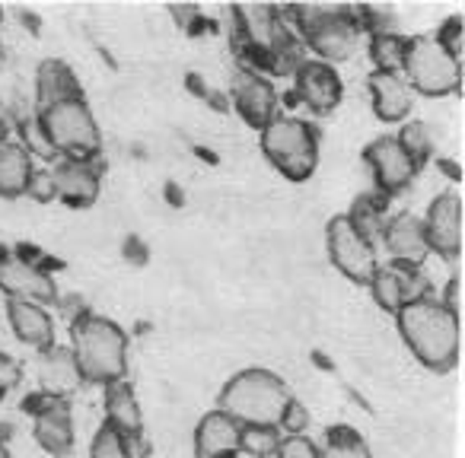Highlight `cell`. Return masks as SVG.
Here are the masks:
<instances>
[{"label":"cell","instance_id":"1","mask_svg":"<svg viewBox=\"0 0 465 458\" xmlns=\"http://www.w3.org/2000/svg\"><path fill=\"white\" fill-rule=\"evenodd\" d=\"M395 325L411 356L433 375H446L462 360V318L427 297L395 312Z\"/></svg>","mask_w":465,"mask_h":458},{"label":"cell","instance_id":"2","mask_svg":"<svg viewBox=\"0 0 465 458\" xmlns=\"http://www.w3.org/2000/svg\"><path fill=\"white\" fill-rule=\"evenodd\" d=\"M71 354L84 375V385H112L128 379V335L112 318L86 309L71 322Z\"/></svg>","mask_w":465,"mask_h":458},{"label":"cell","instance_id":"3","mask_svg":"<svg viewBox=\"0 0 465 458\" xmlns=\"http://www.w3.org/2000/svg\"><path fill=\"white\" fill-rule=\"evenodd\" d=\"M291 385L272 369H242L230 375L217 395V411L240 426H278L291 404Z\"/></svg>","mask_w":465,"mask_h":458},{"label":"cell","instance_id":"4","mask_svg":"<svg viewBox=\"0 0 465 458\" xmlns=\"http://www.w3.org/2000/svg\"><path fill=\"white\" fill-rule=\"evenodd\" d=\"M33 115L42 137H45V143L58 160L99 162V156H103V131H99V122L93 115L86 96H71L39 105V109H33Z\"/></svg>","mask_w":465,"mask_h":458},{"label":"cell","instance_id":"5","mask_svg":"<svg viewBox=\"0 0 465 458\" xmlns=\"http://www.w3.org/2000/svg\"><path fill=\"white\" fill-rule=\"evenodd\" d=\"M284 16L310 52V58L325 61L331 67L348 61L363 35L357 10L351 7H291L284 10Z\"/></svg>","mask_w":465,"mask_h":458},{"label":"cell","instance_id":"6","mask_svg":"<svg viewBox=\"0 0 465 458\" xmlns=\"http://www.w3.org/2000/svg\"><path fill=\"white\" fill-rule=\"evenodd\" d=\"M259 147L265 160L293 185L312 179L319 166V128L306 118L278 115L259 131Z\"/></svg>","mask_w":465,"mask_h":458},{"label":"cell","instance_id":"7","mask_svg":"<svg viewBox=\"0 0 465 458\" xmlns=\"http://www.w3.org/2000/svg\"><path fill=\"white\" fill-rule=\"evenodd\" d=\"M405 83L411 86L414 96H462V61L446 54L437 45L433 35H408V54H405V71H401Z\"/></svg>","mask_w":465,"mask_h":458},{"label":"cell","instance_id":"8","mask_svg":"<svg viewBox=\"0 0 465 458\" xmlns=\"http://www.w3.org/2000/svg\"><path fill=\"white\" fill-rule=\"evenodd\" d=\"M325 248H329V258L351 284L367 287L370 278L380 268V258H376V246L367 239L363 233H357L354 223H351L344 213L331 217L325 223Z\"/></svg>","mask_w":465,"mask_h":458},{"label":"cell","instance_id":"9","mask_svg":"<svg viewBox=\"0 0 465 458\" xmlns=\"http://www.w3.org/2000/svg\"><path fill=\"white\" fill-rule=\"evenodd\" d=\"M23 411L33 417V436L52 458H67L74 452V411L71 398H52L39 392L23 398Z\"/></svg>","mask_w":465,"mask_h":458},{"label":"cell","instance_id":"10","mask_svg":"<svg viewBox=\"0 0 465 458\" xmlns=\"http://www.w3.org/2000/svg\"><path fill=\"white\" fill-rule=\"evenodd\" d=\"M0 293L7 299H29L39 306L58 303V287H54L52 274L35 258H29L23 248L16 252L0 248Z\"/></svg>","mask_w":465,"mask_h":458},{"label":"cell","instance_id":"11","mask_svg":"<svg viewBox=\"0 0 465 458\" xmlns=\"http://www.w3.org/2000/svg\"><path fill=\"white\" fill-rule=\"evenodd\" d=\"M427 233L430 255H440L443 261L462 258L465 226H462V194L459 191H440L427 204V213L420 217Z\"/></svg>","mask_w":465,"mask_h":458},{"label":"cell","instance_id":"12","mask_svg":"<svg viewBox=\"0 0 465 458\" xmlns=\"http://www.w3.org/2000/svg\"><path fill=\"white\" fill-rule=\"evenodd\" d=\"M363 166L370 169L373 188L382 191L386 198L408 191V185L414 181V175L420 172L411 162V156L401 150V143L395 141V134H380L363 147Z\"/></svg>","mask_w":465,"mask_h":458},{"label":"cell","instance_id":"13","mask_svg":"<svg viewBox=\"0 0 465 458\" xmlns=\"http://www.w3.org/2000/svg\"><path fill=\"white\" fill-rule=\"evenodd\" d=\"M230 96H232V109L240 112L242 122L255 131L268 128V124L281 115L278 86H274L262 71H252V67H240V71H236L232 86H230Z\"/></svg>","mask_w":465,"mask_h":458},{"label":"cell","instance_id":"14","mask_svg":"<svg viewBox=\"0 0 465 458\" xmlns=\"http://www.w3.org/2000/svg\"><path fill=\"white\" fill-rule=\"evenodd\" d=\"M293 80V99L312 112V115H331L344 99V83L338 67L325 64V61L306 58L291 73Z\"/></svg>","mask_w":465,"mask_h":458},{"label":"cell","instance_id":"15","mask_svg":"<svg viewBox=\"0 0 465 458\" xmlns=\"http://www.w3.org/2000/svg\"><path fill=\"white\" fill-rule=\"evenodd\" d=\"M382 248L389 255V265L395 268H424V261L430 258V246H427L424 223L418 213L399 210L382 223Z\"/></svg>","mask_w":465,"mask_h":458},{"label":"cell","instance_id":"16","mask_svg":"<svg viewBox=\"0 0 465 458\" xmlns=\"http://www.w3.org/2000/svg\"><path fill=\"white\" fill-rule=\"evenodd\" d=\"M52 179H54V200L74 207V210H86V207L96 204L99 188H103L99 162L58 160L52 166Z\"/></svg>","mask_w":465,"mask_h":458},{"label":"cell","instance_id":"17","mask_svg":"<svg viewBox=\"0 0 465 458\" xmlns=\"http://www.w3.org/2000/svg\"><path fill=\"white\" fill-rule=\"evenodd\" d=\"M103 404H105V420L112 430L122 439H128L131 445L143 443V414H141V401L134 395V385L128 379H118L112 385L103 388Z\"/></svg>","mask_w":465,"mask_h":458},{"label":"cell","instance_id":"18","mask_svg":"<svg viewBox=\"0 0 465 458\" xmlns=\"http://www.w3.org/2000/svg\"><path fill=\"white\" fill-rule=\"evenodd\" d=\"M35 382H39V392L52 395V398H71L74 392H80L84 388V375H80L71 347L52 344V347L39 350Z\"/></svg>","mask_w":465,"mask_h":458},{"label":"cell","instance_id":"19","mask_svg":"<svg viewBox=\"0 0 465 458\" xmlns=\"http://www.w3.org/2000/svg\"><path fill=\"white\" fill-rule=\"evenodd\" d=\"M370 102H373V115L382 124H405L414 109V93L405 83L401 73H370L367 80Z\"/></svg>","mask_w":465,"mask_h":458},{"label":"cell","instance_id":"20","mask_svg":"<svg viewBox=\"0 0 465 458\" xmlns=\"http://www.w3.org/2000/svg\"><path fill=\"white\" fill-rule=\"evenodd\" d=\"M240 430L236 420L211 411L194 426V458H236L240 455Z\"/></svg>","mask_w":465,"mask_h":458},{"label":"cell","instance_id":"21","mask_svg":"<svg viewBox=\"0 0 465 458\" xmlns=\"http://www.w3.org/2000/svg\"><path fill=\"white\" fill-rule=\"evenodd\" d=\"M7 322L26 347L45 350L54 344V318L45 306L29 299H7Z\"/></svg>","mask_w":465,"mask_h":458},{"label":"cell","instance_id":"22","mask_svg":"<svg viewBox=\"0 0 465 458\" xmlns=\"http://www.w3.org/2000/svg\"><path fill=\"white\" fill-rule=\"evenodd\" d=\"M35 160L20 141H0V198L16 200L26 194V185L33 179Z\"/></svg>","mask_w":465,"mask_h":458},{"label":"cell","instance_id":"23","mask_svg":"<svg viewBox=\"0 0 465 458\" xmlns=\"http://www.w3.org/2000/svg\"><path fill=\"white\" fill-rule=\"evenodd\" d=\"M71 96H84V86H80L77 73L71 71L67 61L45 58L39 64V71H35V109Z\"/></svg>","mask_w":465,"mask_h":458},{"label":"cell","instance_id":"24","mask_svg":"<svg viewBox=\"0 0 465 458\" xmlns=\"http://www.w3.org/2000/svg\"><path fill=\"white\" fill-rule=\"evenodd\" d=\"M389 200H392V198H386V194L373 188V191L354 198V204H351V210L344 213V217L354 223L357 233H363L370 242H373L376 236L382 233V223L389 219Z\"/></svg>","mask_w":465,"mask_h":458},{"label":"cell","instance_id":"25","mask_svg":"<svg viewBox=\"0 0 465 458\" xmlns=\"http://www.w3.org/2000/svg\"><path fill=\"white\" fill-rule=\"evenodd\" d=\"M367 54L373 61L376 73H401L405 71V54H408V35L395 33H373L367 39Z\"/></svg>","mask_w":465,"mask_h":458},{"label":"cell","instance_id":"26","mask_svg":"<svg viewBox=\"0 0 465 458\" xmlns=\"http://www.w3.org/2000/svg\"><path fill=\"white\" fill-rule=\"evenodd\" d=\"M319 458H373L367 439L348 424H335L322 433V445H319Z\"/></svg>","mask_w":465,"mask_h":458},{"label":"cell","instance_id":"27","mask_svg":"<svg viewBox=\"0 0 465 458\" xmlns=\"http://www.w3.org/2000/svg\"><path fill=\"white\" fill-rule=\"evenodd\" d=\"M370 297H373V303L380 306L382 312H389V316H395V312L401 309V284H399V271H395L392 265H380L376 268V274L370 278Z\"/></svg>","mask_w":465,"mask_h":458},{"label":"cell","instance_id":"28","mask_svg":"<svg viewBox=\"0 0 465 458\" xmlns=\"http://www.w3.org/2000/svg\"><path fill=\"white\" fill-rule=\"evenodd\" d=\"M395 141L401 143V150L411 156V162L418 169H424L427 162H430V156H433V134H430V128H427L424 122H405L399 128V134H395Z\"/></svg>","mask_w":465,"mask_h":458},{"label":"cell","instance_id":"29","mask_svg":"<svg viewBox=\"0 0 465 458\" xmlns=\"http://www.w3.org/2000/svg\"><path fill=\"white\" fill-rule=\"evenodd\" d=\"M281 445L278 426H242L240 430V452L252 458H274Z\"/></svg>","mask_w":465,"mask_h":458},{"label":"cell","instance_id":"30","mask_svg":"<svg viewBox=\"0 0 465 458\" xmlns=\"http://www.w3.org/2000/svg\"><path fill=\"white\" fill-rule=\"evenodd\" d=\"M90 458H137V455H134V445H131L128 439H122L109 424H103L96 433H93Z\"/></svg>","mask_w":465,"mask_h":458},{"label":"cell","instance_id":"31","mask_svg":"<svg viewBox=\"0 0 465 458\" xmlns=\"http://www.w3.org/2000/svg\"><path fill=\"white\" fill-rule=\"evenodd\" d=\"M437 45L443 48L446 54H452L456 61H462V52H465V16L462 14H452L440 23V29L433 33Z\"/></svg>","mask_w":465,"mask_h":458},{"label":"cell","instance_id":"32","mask_svg":"<svg viewBox=\"0 0 465 458\" xmlns=\"http://www.w3.org/2000/svg\"><path fill=\"white\" fill-rule=\"evenodd\" d=\"M395 268V265H392ZM401 284V303H418V299L430 297V278L424 274V268H395Z\"/></svg>","mask_w":465,"mask_h":458},{"label":"cell","instance_id":"33","mask_svg":"<svg viewBox=\"0 0 465 458\" xmlns=\"http://www.w3.org/2000/svg\"><path fill=\"white\" fill-rule=\"evenodd\" d=\"M278 430L284 433V436H303L306 430H310V411H306L303 401L291 398V404H287L284 417H281Z\"/></svg>","mask_w":465,"mask_h":458},{"label":"cell","instance_id":"34","mask_svg":"<svg viewBox=\"0 0 465 458\" xmlns=\"http://www.w3.org/2000/svg\"><path fill=\"white\" fill-rule=\"evenodd\" d=\"M274 458H319V445L310 436H281Z\"/></svg>","mask_w":465,"mask_h":458},{"label":"cell","instance_id":"35","mask_svg":"<svg viewBox=\"0 0 465 458\" xmlns=\"http://www.w3.org/2000/svg\"><path fill=\"white\" fill-rule=\"evenodd\" d=\"M26 198L39 200V204H48V200H54L52 169H45V166H35L33 169V179H29V185H26Z\"/></svg>","mask_w":465,"mask_h":458},{"label":"cell","instance_id":"36","mask_svg":"<svg viewBox=\"0 0 465 458\" xmlns=\"http://www.w3.org/2000/svg\"><path fill=\"white\" fill-rule=\"evenodd\" d=\"M23 382V363L16 356H10L7 350H0V398L7 392H14Z\"/></svg>","mask_w":465,"mask_h":458},{"label":"cell","instance_id":"37","mask_svg":"<svg viewBox=\"0 0 465 458\" xmlns=\"http://www.w3.org/2000/svg\"><path fill=\"white\" fill-rule=\"evenodd\" d=\"M440 303L456 318H462V274H452V278L446 280V290H443V297H440Z\"/></svg>","mask_w":465,"mask_h":458},{"label":"cell","instance_id":"38","mask_svg":"<svg viewBox=\"0 0 465 458\" xmlns=\"http://www.w3.org/2000/svg\"><path fill=\"white\" fill-rule=\"evenodd\" d=\"M440 169H446V172H450V179H452V181H462V166H452V162L440 160Z\"/></svg>","mask_w":465,"mask_h":458},{"label":"cell","instance_id":"39","mask_svg":"<svg viewBox=\"0 0 465 458\" xmlns=\"http://www.w3.org/2000/svg\"><path fill=\"white\" fill-rule=\"evenodd\" d=\"M7 131H10V124H7V118H4V105H0V141H7Z\"/></svg>","mask_w":465,"mask_h":458},{"label":"cell","instance_id":"40","mask_svg":"<svg viewBox=\"0 0 465 458\" xmlns=\"http://www.w3.org/2000/svg\"><path fill=\"white\" fill-rule=\"evenodd\" d=\"M0 458H14L10 455V445H7V436H4V433H0Z\"/></svg>","mask_w":465,"mask_h":458},{"label":"cell","instance_id":"41","mask_svg":"<svg viewBox=\"0 0 465 458\" xmlns=\"http://www.w3.org/2000/svg\"><path fill=\"white\" fill-rule=\"evenodd\" d=\"M0 58H4V48H0Z\"/></svg>","mask_w":465,"mask_h":458}]
</instances>
